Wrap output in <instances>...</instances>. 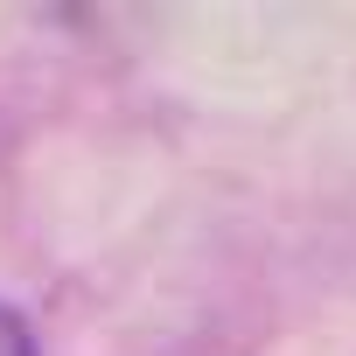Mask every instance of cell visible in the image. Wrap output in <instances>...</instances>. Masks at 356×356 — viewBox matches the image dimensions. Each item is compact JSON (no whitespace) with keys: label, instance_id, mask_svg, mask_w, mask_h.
Instances as JSON below:
<instances>
[{"label":"cell","instance_id":"6da1fadb","mask_svg":"<svg viewBox=\"0 0 356 356\" xmlns=\"http://www.w3.org/2000/svg\"><path fill=\"white\" fill-rule=\"evenodd\" d=\"M0 356H35V342H29V328L0 307Z\"/></svg>","mask_w":356,"mask_h":356}]
</instances>
